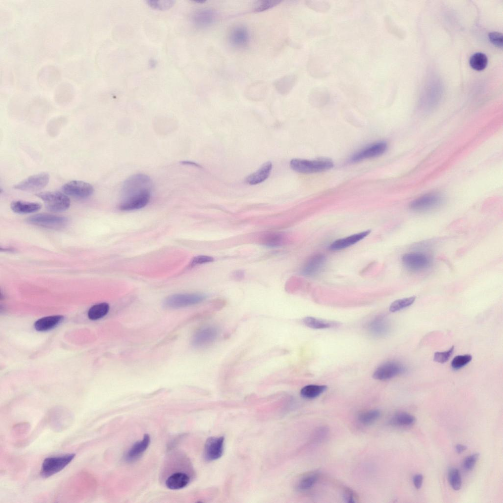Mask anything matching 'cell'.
Listing matches in <instances>:
<instances>
[{
  "mask_svg": "<svg viewBox=\"0 0 503 503\" xmlns=\"http://www.w3.org/2000/svg\"><path fill=\"white\" fill-rule=\"evenodd\" d=\"M152 189V181L147 175L139 173L131 176L122 186L119 209L131 211L145 207L150 201Z\"/></svg>",
  "mask_w": 503,
  "mask_h": 503,
  "instance_id": "obj_1",
  "label": "cell"
},
{
  "mask_svg": "<svg viewBox=\"0 0 503 503\" xmlns=\"http://www.w3.org/2000/svg\"><path fill=\"white\" fill-rule=\"evenodd\" d=\"M290 166L296 172L312 173L329 170L333 167L334 163L331 160L328 159L313 160L294 159L290 161Z\"/></svg>",
  "mask_w": 503,
  "mask_h": 503,
  "instance_id": "obj_2",
  "label": "cell"
},
{
  "mask_svg": "<svg viewBox=\"0 0 503 503\" xmlns=\"http://www.w3.org/2000/svg\"><path fill=\"white\" fill-rule=\"evenodd\" d=\"M44 202L46 208L53 212H62L70 206L69 198L65 194L59 192H45L36 194Z\"/></svg>",
  "mask_w": 503,
  "mask_h": 503,
  "instance_id": "obj_3",
  "label": "cell"
},
{
  "mask_svg": "<svg viewBox=\"0 0 503 503\" xmlns=\"http://www.w3.org/2000/svg\"><path fill=\"white\" fill-rule=\"evenodd\" d=\"M75 457L74 453L46 458L43 462L40 475L43 477L51 476L63 470Z\"/></svg>",
  "mask_w": 503,
  "mask_h": 503,
  "instance_id": "obj_4",
  "label": "cell"
},
{
  "mask_svg": "<svg viewBox=\"0 0 503 503\" xmlns=\"http://www.w3.org/2000/svg\"><path fill=\"white\" fill-rule=\"evenodd\" d=\"M206 296L202 293L177 294L168 297L164 306L170 308H177L196 304L203 301Z\"/></svg>",
  "mask_w": 503,
  "mask_h": 503,
  "instance_id": "obj_5",
  "label": "cell"
},
{
  "mask_svg": "<svg viewBox=\"0 0 503 503\" xmlns=\"http://www.w3.org/2000/svg\"><path fill=\"white\" fill-rule=\"evenodd\" d=\"M443 201L444 198L440 194L429 193L413 200L410 204V208L415 211H427L438 207Z\"/></svg>",
  "mask_w": 503,
  "mask_h": 503,
  "instance_id": "obj_6",
  "label": "cell"
},
{
  "mask_svg": "<svg viewBox=\"0 0 503 503\" xmlns=\"http://www.w3.org/2000/svg\"><path fill=\"white\" fill-rule=\"evenodd\" d=\"M406 367L401 363L391 361L380 365L374 371L373 376L379 380H386L405 373Z\"/></svg>",
  "mask_w": 503,
  "mask_h": 503,
  "instance_id": "obj_7",
  "label": "cell"
},
{
  "mask_svg": "<svg viewBox=\"0 0 503 503\" xmlns=\"http://www.w3.org/2000/svg\"><path fill=\"white\" fill-rule=\"evenodd\" d=\"M32 224L49 228L63 227L68 223V219L64 217L47 214H39L32 216L27 219Z\"/></svg>",
  "mask_w": 503,
  "mask_h": 503,
  "instance_id": "obj_8",
  "label": "cell"
},
{
  "mask_svg": "<svg viewBox=\"0 0 503 503\" xmlns=\"http://www.w3.org/2000/svg\"><path fill=\"white\" fill-rule=\"evenodd\" d=\"M62 190L67 196L78 198H85L93 193V186L89 183L80 180H72L62 187Z\"/></svg>",
  "mask_w": 503,
  "mask_h": 503,
  "instance_id": "obj_9",
  "label": "cell"
},
{
  "mask_svg": "<svg viewBox=\"0 0 503 503\" xmlns=\"http://www.w3.org/2000/svg\"><path fill=\"white\" fill-rule=\"evenodd\" d=\"M49 174L41 172L28 177L14 186V188L24 191H36L44 188L49 183Z\"/></svg>",
  "mask_w": 503,
  "mask_h": 503,
  "instance_id": "obj_10",
  "label": "cell"
},
{
  "mask_svg": "<svg viewBox=\"0 0 503 503\" xmlns=\"http://www.w3.org/2000/svg\"><path fill=\"white\" fill-rule=\"evenodd\" d=\"M224 438L211 437L206 440L204 449V459L208 461L217 460L223 454Z\"/></svg>",
  "mask_w": 503,
  "mask_h": 503,
  "instance_id": "obj_11",
  "label": "cell"
},
{
  "mask_svg": "<svg viewBox=\"0 0 503 503\" xmlns=\"http://www.w3.org/2000/svg\"><path fill=\"white\" fill-rule=\"evenodd\" d=\"M387 149L385 141L373 143L355 154L351 158L352 162H358L364 159L378 157L383 154Z\"/></svg>",
  "mask_w": 503,
  "mask_h": 503,
  "instance_id": "obj_12",
  "label": "cell"
},
{
  "mask_svg": "<svg viewBox=\"0 0 503 503\" xmlns=\"http://www.w3.org/2000/svg\"><path fill=\"white\" fill-rule=\"evenodd\" d=\"M403 265L409 270L419 271L426 268L429 264L428 257L421 253L411 252L405 254L402 258Z\"/></svg>",
  "mask_w": 503,
  "mask_h": 503,
  "instance_id": "obj_13",
  "label": "cell"
},
{
  "mask_svg": "<svg viewBox=\"0 0 503 503\" xmlns=\"http://www.w3.org/2000/svg\"><path fill=\"white\" fill-rule=\"evenodd\" d=\"M218 331L216 328L210 326L199 330L193 336L192 344L196 347L206 346L217 338Z\"/></svg>",
  "mask_w": 503,
  "mask_h": 503,
  "instance_id": "obj_14",
  "label": "cell"
},
{
  "mask_svg": "<svg viewBox=\"0 0 503 503\" xmlns=\"http://www.w3.org/2000/svg\"><path fill=\"white\" fill-rule=\"evenodd\" d=\"M326 262V257L321 253H317L310 257L302 267L301 273L304 276H312L318 274Z\"/></svg>",
  "mask_w": 503,
  "mask_h": 503,
  "instance_id": "obj_15",
  "label": "cell"
},
{
  "mask_svg": "<svg viewBox=\"0 0 503 503\" xmlns=\"http://www.w3.org/2000/svg\"><path fill=\"white\" fill-rule=\"evenodd\" d=\"M217 14L211 9H202L195 12L192 16L193 23L197 27L204 28L209 26L216 20Z\"/></svg>",
  "mask_w": 503,
  "mask_h": 503,
  "instance_id": "obj_16",
  "label": "cell"
},
{
  "mask_svg": "<svg viewBox=\"0 0 503 503\" xmlns=\"http://www.w3.org/2000/svg\"><path fill=\"white\" fill-rule=\"evenodd\" d=\"M370 233V230H368L337 239L330 245L329 249L332 251H338L345 249L364 238Z\"/></svg>",
  "mask_w": 503,
  "mask_h": 503,
  "instance_id": "obj_17",
  "label": "cell"
},
{
  "mask_svg": "<svg viewBox=\"0 0 503 503\" xmlns=\"http://www.w3.org/2000/svg\"><path fill=\"white\" fill-rule=\"evenodd\" d=\"M230 43L236 47H245L249 43V35L246 28L238 26L233 28L229 33Z\"/></svg>",
  "mask_w": 503,
  "mask_h": 503,
  "instance_id": "obj_18",
  "label": "cell"
},
{
  "mask_svg": "<svg viewBox=\"0 0 503 503\" xmlns=\"http://www.w3.org/2000/svg\"><path fill=\"white\" fill-rule=\"evenodd\" d=\"M150 442V436L145 434L142 439L135 443L125 455V460L131 462L138 459L147 449Z\"/></svg>",
  "mask_w": 503,
  "mask_h": 503,
  "instance_id": "obj_19",
  "label": "cell"
},
{
  "mask_svg": "<svg viewBox=\"0 0 503 503\" xmlns=\"http://www.w3.org/2000/svg\"><path fill=\"white\" fill-rule=\"evenodd\" d=\"M272 164L270 162L264 163L256 171L246 178V182L250 185H255L265 181L271 173Z\"/></svg>",
  "mask_w": 503,
  "mask_h": 503,
  "instance_id": "obj_20",
  "label": "cell"
},
{
  "mask_svg": "<svg viewBox=\"0 0 503 503\" xmlns=\"http://www.w3.org/2000/svg\"><path fill=\"white\" fill-rule=\"evenodd\" d=\"M190 477L183 472H177L170 475L166 481L167 487L171 490L183 488L190 482Z\"/></svg>",
  "mask_w": 503,
  "mask_h": 503,
  "instance_id": "obj_21",
  "label": "cell"
},
{
  "mask_svg": "<svg viewBox=\"0 0 503 503\" xmlns=\"http://www.w3.org/2000/svg\"><path fill=\"white\" fill-rule=\"evenodd\" d=\"M63 320L61 315H54L43 317L34 324V328L38 331H46L56 327Z\"/></svg>",
  "mask_w": 503,
  "mask_h": 503,
  "instance_id": "obj_22",
  "label": "cell"
},
{
  "mask_svg": "<svg viewBox=\"0 0 503 503\" xmlns=\"http://www.w3.org/2000/svg\"><path fill=\"white\" fill-rule=\"evenodd\" d=\"M13 211L19 214H28L36 212L40 209L41 205L36 202L21 200L14 201L10 205Z\"/></svg>",
  "mask_w": 503,
  "mask_h": 503,
  "instance_id": "obj_23",
  "label": "cell"
},
{
  "mask_svg": "<svg viewBox=\"0 0 503 503\" xmlns=\"http://www.w3.org/2000/svg\"><path fill=\"white\" fill-rule=\"evenodd\" d=\"M260 242L262 245L266 247L277 248L285 243V236L279 232H269L261 236Z\"/></svg>",
  "mask_w": 503,
  "mask_h": 503,
  "instance_id": "obj_24",
  "label": "cell"
},
{
  "mask_svg": "<svg viewBox=\"0 0 503 503\" xmlns=\"http://www.w3.org/2000/svg\"><path fill=\"white\" fill-rule=\"evenodd\" d=\"M303 322L308 327L315 329H322L336 327L338 323L335 321H328L308 316L303 319Z\"/></svg>",
  "mask_w": 503,
  "mask_h": 503,
  "instance_id": "obj_25",
  "label": "cell"
},
{
  "mask_svg": "<svg viewBox=\"0 0 503 503\" xmlns=\"http://www.w3.org/2000/svg\"><path fill=\"white\" fill-rule=\"evenodd\" d=\"M326 389L327 387L325 385H308L301 389L300 393L304 398L312 399L320 395Z\"/></svg>",
  "mask_w": 503,
  "mask_h": 503,
  "instance_id": "obj_26",
  "label": "cell"
},
{
  "mask_svg": "<svg viewBox=\"0 0 503 503\" xmlns=\"http://www.w3.org/2000/svg\"><path fill=\"white\" fill-rule=\"evenodd\" d=\"M369 329L374 335H383L388 332L389 325L384 317H379L371 322L369 325Z\"/></svg>",
  "mask_w": 503,
  "mask_h": 503,
  "instance_id": "obj_27",
  "label": "cell"
},
{
  "mask_svg": "<svg viewBox=\"0 0 503 503\" xmlns=\"http://www.w3.org/2000/svg\"><path fill=\"white\" fill-rule=\"evenodd\" d=\"M109 308V305L106 303L95 305L89 309L88 316L90 319L93 320L100 319L108 313Z\"/></svg>",
  "mask_w": 503,
  "mask_h": 503,
  "instance_id": "obj_28",
  "label": "cell"
},
{
  "mask_svg": "<svg viewBox=\"0 0 503 503\" xmlns=\"http://www.w3.org/2000/svg\"><path fill=\"white\" fill-rule=\"evenodd\" d=\"M317 472L310 473L303 476L299 481L297 488L300 491H307L311 488L318 478Z\"/></svg>",
  "mask_w": 503,
  "mask_h": 503,
  "instance_id": "obj_29",
  "label": "cell"
},
{
  "mask_svg": "<svg viewBox=\"0 0 503 503\" xmlns=\"http://www.w3.org/2000/svg\"><path fill=\"white\" fill-rule=\"evenodd\" d=\"M329 91L323 87L313 88L311 91L309 96L311 101L315 104L325 103L329 99Z\"/></svg>",
  "mask_w": 503,
  "mask_h": 503,
  "instance_id": "obj_30",
  "label": "cell"
},
{
  "mask_svg": "<svg viewBox=\"0 0 503 503\" xmlns=\"http://www.w3.org/2000/svg\"><path fill=\"white\" fill-rule=\"evenodd\" d=\"M416 419L414 416L406 413H399L394 416L391 419V423L398 426H408L414 423Z\"/></svg>",
  "mask_w": 503,
  "mask_h": 503,
  "instance_id": "obj_31",
  "label": "cell"
},
{
  "mask_svg": "<svg viewBox=\"0 0 503 503\" xmlns=\"http://www.w3.org/2000/svg\"><path fill=\"white\" fill-rule=\"evenodd\" d=\"M488 59L486 56L481 53L474 54L470 59V64L475 70L481 71L483 70L487 66Z\"/></svg>",
  "mask_w": 503,
  "mask_h": 503,
  "instance_id": "obj_32",
  "label": "cell"
},
{
  "mask_svg": "<svg viewBox=\"0 0 503 503\" xmlns=\"http://www.w3.org/2000/svg\"><path fill=\"white\" fill-rule=\"evenodd\" d=\"M380 413L377 410H370L364 411L358 416L359 421L365 425L370 424L375 422L379 417Z\"/></svg>",
  "mask_w": 503,
  "mask_h": 503,
  "instance_id": "obj_33",
  "label": "cell"
},
{
  "mask_svg": "<svg viewBox=\"0 0 503 503\" xmlns=\"http://www.w3.org/2000/svg\"><path fill=\"white\" fill-rule=\"evenodd\" d=\"M306 4L310 9L320 13H326L331 8V4L326 0H309L306 1Z\"/></svg>",
  "mask_w": 503,
  "mask_h": 503,
  "instance_id": "obj_34",
  "label": "cell"
},
{
  "mask_svg": "<svg viewBox=\"0 0 503 503\" xmlns=\"http://www.w3.org/2000/svg\"><path fill=\"white\" fill-rule=\"evenodd\" d=\"M415 299V297L412 296L395 300L391 304L390 310L394 312L408 307L414 303Z\"/></svg>",
  "mask_w": 503,
  "mask_h": 503,
  "instance_id": "obj_35",
  "label": "cell"
},
{
  "mask_svg": "<svg viewBox=\"0 0 503 503\" xmlns=\"http://www.w3.org/2000/svg\"><path fill=\"white\" fill-rule=\"evenodd\" d=\"M175 1L173 0H146L147 4L153 9L159 10H166L171 8Z\"/></svg>",
  "mask_w": 503,
  "mask_h": 503,
  "instance_id": "obj_36",
  "label": "cell"
},
{
  "mask_svg": "<svg viewBox=\"0 0 503 503\" xmlns=\"http://www.w3.org/2000/svg\"><path fill=\"white\" fill-rule=\"evenodd\" d=\"M449 483L454 490H458L461 487L462 481L459 471L453 468L450 470L448 473Z\"/></svg>",
  "mask_w": 503,
  "mask_h": 503,
  "instance_id": "obj_37",
  "label": "cell"
},
{
  "mask_svg": "<svg viewBox=\"0 0 503 503\" xmlns=\"http://www.w3.org/2000/svg\"><path fill=\"white\" fill-rule=\"evenodd\" d=\"M472 359V357L469 354L458 355L453 359L451 366L453 369L458 370L469 363Z\"/></svg>",
  "mask_w": 503,
  "mask_h": 503,
  "instance_id": "obj_38",
  "label": "cell"
},
{
  "mask_svg": "<svg viewBox=\"0 0 503 503\" xmlns=\"http://www.w3.org/2000/svg\"><path fill=\"white\" fill-rule=\"evenodd\" d=\"M281 1L278 0H263L257 1L253 7L255 12H260L278 5Z\"/></svg>",
  "mask_w": 503,
  "mask_h": 503,
  "instance_id": "obj_39",
  "label": "cell"
},
{
  "mask_svg": "<svg viewBox=\"0 0 503 503\" xmlns=\"http://www.w3.org/2000/svg\"><path fill=\"white\" fill-rule=\"evenodd\" d=\"M454 348L453 346L448 350L446 351L436 352L434 356V361L441 363L447 362L452 354Z\"/></svg>",
  "mask_w": 503,
  "mask_h": 503,
  "instance_id": "obj_40",
  "label": "cell"
},
{
  "mask_svg": "<svg viewBox=\"0 0 503 503\" xmlns=\"http://www.w3.org/2000/svg\"><path fill=\"white\" fill-rule=\"evenodd\" d=\"M479 456V453H476L467 457L464 460L462 464L463 469L466 471L472 470L474 468Z\"/></svg>",
  "mask_w": 503,
  "mask_h": 503,
  "instance_id": "obj_41",
  "label": "cell"
},
{
  "mask_svg": "<svg viewBox=\"0 0 503 503\" xmlns=\"http://www.w3.org/2000/svg\"><path fill=\"white\" fill-rule=\"evenodd\" d=\"M213 261L214 258L211 256L202 255H197L192 259L190 265V266L193 267L197 265L211 262Z\"/></svg>",
  "mask_w": 503,
  "mask_h": 503,
  "instance_id": "obj_42",
  "label": "cell"
},
{
  "mask_svg": "<svg viewBox=\"0 0 503 503\" xmlns=\"http://www.w3.org/2000/svg\"><path fill=\"white\" fill-rule=\"evenodd\" d=\"M489 37L491 42L498 47H502L503 35L502 34L497 32H493L489 34Z\"/></svg>",
  "mask_w": 503,
  "mask_h": 503,
  "instance_id": "obj_43",
  "label": "cell"
},
{
  "mask_svg": "<svg viewBox=\"0 0 503 503\" xmlns=\"http://www.w3.org/2000/svg\"><path fill=\"white\" fill-rule=\"evenodd\" d=\"M423 481V476L421 474L416 475L413 478V482L416 489H419L421 488Z\"/></svg>",
  "mask_w": 503,
  "mask_h": 503,
  "instance_id": "obj_44",
  "label": "cell"
},
{
  "mask_svg": "<svg viewBox=\"0 0 503 503\" xmlns=\"http://www.w3.org/2000/svg\"><path fill=\"white\" fill-rule=\"evenodd\" d=\"M344 499L347 503H354V496L353 492L348 489H347L344 494Z\"/></svg>",
  "mask_w": 503,
  "mask_h": 503,
  "instance_id": "obj_45",
  "label": "cell"
},
{
  "mask_svg": "<svg viewBox=\"0 0 503 503\" xmlns=\"http://www.w3.org/2000/svg\"><path fill=\"white\" fill-rule=\"evenodd\" d=\"M244 275V272L240 270L235 271L233 274L234 278L236 279H242Z\"/></svg>",
  "mask_w": 503,
  "mask_h": 503,
  "instance_id": "obj_46",
  "label": "cell"
},
{
  "mask_svg": "<svg viewBox=\"0 0 503 503\" xmlns=\"http://www.w3.org/2000/svg\"><path fill=\"white\" fill-rule=\"evenodd\" d=\"M467 448V447L461 444H458L455 446L456 451L458 453H461Z\"/></svg>",
  "mask_w": 503,
  "mask_h": 503,
  "instance_id": "obj_47",
  "label": "cell"
},
{
  "mask_svg": "<svg viewBox=\"0 0 503 503\" xmlns=\"http://www.w3.org/2000/svg\"><path fill=\"white\" fill-rule=\"evenodd\" d=\"M182 164H183L184 165H192V166H194L195 167H199V165L197 164L196 163H195L193 162L188 161H182Z\"/></svg>",
  "mask_w": 503,
  "mask_h": 503,
  "instance_id": "obj_48",
  "label": "cell"
}]
</instances>
